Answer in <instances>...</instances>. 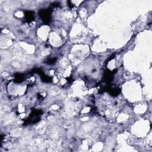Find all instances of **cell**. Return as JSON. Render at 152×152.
<instances>
[{"instance_id": "obj_1", "label": "cell", "mask_w": 152, "mask_h": 152, "mask_svg": "<svg viewBox=\"0 0 152 152\" xmlns=\"http://www.w3.org/2000/svg\"><path fill=\"white\" fill-rule=\"evenodd\" d=\"M40 15H41L42 19L44 22L48 23L50 20V14L48 10H41L40 11Z\"/></svg>"}, {"instance_id": "obj_2", "label": "cell", "mask_w": 152, "mask_h": 152, "mask_svg": "<svg viewBox=\"0 0 152 152\" xmlns=\"http://www.w3.org/2000/svg\"><path fill=\"white\" fill-rule=\"evenodd\" d=\"M25 16L26 20L29 22L32 21L33 19H34V15L32 12H26L25 13Z\"/></svg>"}]
</instances>
